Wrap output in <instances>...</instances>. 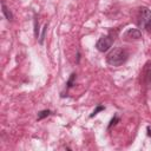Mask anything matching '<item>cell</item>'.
I'll use <instances>...</instances> for the list:
<instances>
[{"label":"cell","instance_id":"5","mask_svg":"<svg viewBox=\"0 0 151 151\" xmlns=\"http://www.w3.org/2000/svg\"><path fill=\"white\" fill-rule=\"evenodd\" d=\"M1 7H2V13L5 14V17H6V19L11 21V20L13 19V15H12V13L9 12V9H8L7 7H6V5H5V4H2V5H1Z\"/></svg>","mask_w":151,"mask_h":151},{"label":"cell","instance_id":"10","mask_svg":"<svg viewBox=\"0 0 151 151\" xmlns=\"http://www.w3.org/2000/svg\"><path fill=\"white\" fill-rule=\"evenodd\" d=\"M117 120H118V118H117V117H114V118H113V119H112V120H111V123H110V125H109V127H111V126H112V125H114V124H116V122H117Z\"/></svg>","mask_w":151,"mask_h":151},{"label":"cell","instance_id":"1","mask_svg":"<svg viewBox=\"0 0 151 151\" xmlns=\"http://www.w3.org/2000/svg\"><path fill=\"white\" fill-rule=\"evenodd\" d=\"M127 59V52L122 47L113 48L106 57V61L111 66H120Z\"/></svg>","mask_w":151,"mask_h":151},{"label":"cell","instance_id":"7","mask_svg":"<svg viewBox=\"0 0 151 151\" xmlns=\"http://www.w3.org/2000/svg\"><path fill=\"white\" fill-rule=\"evenodd\" d=\"M74 78H76V74H74V73H72V74H71V77H70V79H68V81H67V86H68V87H71V86H72Z\"/></svg>","mask_w":151,"mask_h":151},{"label":"cell","instance_id":"3","mask_svg":"<svg viewBox=\"0 0 151 151\" xmlns=\"http://www.w3.org/2000/svg\"><path fill=\"white\" fill-rule=\"evenodd\" d=\"M151 20V11L147 7L140 8V14L138 18V26L142 28H145V25Z\"/></svg>","mask_w":151,"mask_h":151},{"label":"cell","instance_id":"2","mask_svg":"<svg viewBox=\"0 0 151 151\" xmlns=\"http://www.w3.org/2000/svg\"><path fill=\"white\" fill-rule=\"evenodd\" d=\"M113 44V38L110 37V35H105V37H101L97 44H96V47L99 52H106Z\"/></svg>","mask_w":151,"mask_h":151},{"label":"cell","instance_id":"6","mask_svg":"<svg viewBox=\"0 0 151 151\" xmlns=\"http://www.w3.org/2000/svg\"><path fill=\"white\" fill-rule=\"evenodd\" d=\"M50 113H51V112H50V110H44V111L39 112V114H38V120H40V119H42V118L47 117Z\"/></svg>","mask_w":151,"mask_h":151},{"label":"cell","instance_id":"9","mask_svg":"<svg viewBox=\"0 0 151 151\" xmlns=\"http://www.w3.org/2000/svg\"><path fill=\"white\" fill-rule=\"evenodd\" d=\"M145 28H146V31H147V32H151V20L145 25Z\"/></svg>","mask_w":151,"mask_h":151},{"label":"cell","instance_id":"8","mask_svg":"<svg viewBox=\"0 0 151 151\" xmlns=\"http://www.w3.org/2000/svg\"><path fill=\"white\" fill-rule=\"evenodd\" d=\"M101 110H104V106H98V107H97V109H96V110L93 111V113L91 114V117H93V116H96V114H97V113H98L99 111H101Z\"/></svg>","mask_w":151,"mask_h":151},{"label":"cell","instance_id":"4","mask_svg":"<svg viewBox=\"0 0 151 151\" xmlns=\"http://www.w3.org/2000/svg\"><path fill=\"white\" fill-rule=\"evenodd\" d=\"M140 31L139 29H136V28H130L126 33H125V37L127 38H132V39H139L140 38Z\"/></svg>","mask_w":151,"mask_h":151}]
</instances>
